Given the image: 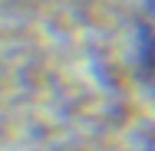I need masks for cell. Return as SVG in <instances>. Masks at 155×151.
<instances>
[{
    "label": "cell",
    "mask_w": 155,
    "mask_h": 151,
    "mask_svg": "<svg viewBox=\"0 0 155 151\" xmlns=\"http://www.w3.org/2000/svg\"><path fill=\"white\" fill-rule=\"evenodd\" d=\"M139 76L155 95V0L145 3L139 23Z\"/></svg>",
    "instance_id": "6da1fadb"
}]
</instances>
